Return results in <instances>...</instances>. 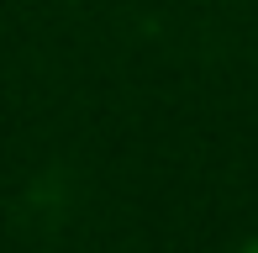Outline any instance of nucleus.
Returning <instances> with one entry per match:
<instances>
[{
    "mask_svg": "<svg viewBox=\"0 0 258 253\" xmlns=\"http://www.w3.org/2000/svg\"><path fill=\"white\" fill-rule=\"evenodd\" d=\"M237 253H258V237H253V243H248V248H237Z\"/></svg>",
    "mask_w": 258,
    "mask_h": 253,
    "instance_id": "1",
    "label": "nucleus"
}]
</instances>
